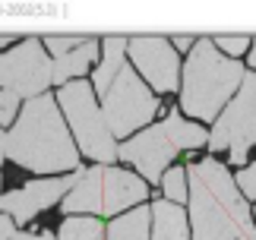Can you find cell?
<instances>
[{
  "label": "cell",
  "instance_id": "14",
  "mask_svg": "<svg viewBox=\"0 0 256 240\" xmlns=\"http://www.w3.org/2000/svg\"><path fill=\"white\" fill-rule=\"evenodd\" d=\"M95 54H98V42L92 35L86 38V44H80L76 51H70V54H64V57H54V82L57 86H66L73 76H80V73H86L88 70V64L95 60Z\"/></svg>",
  "mask_w": 256,
  "mask_h": 240
},
{
  "label": "cell",
  "instance_id": "5",
  "mask_svg": "<svg viewBox=\"0 0 256 240\" xmlns=\"http://www.w3.org/2000/svg\"><path fill=\"white\" fill-rule=\"evenodd\" d=\"M57 102H60V111L64 117L70 120V130L76 136V142L80 148L95 158V162H114L117 155V146H114V133L108 130V120L102 114V108L95 104V92L92 86L82 82V79H76V82H66L60 88V95H57Z\"/></svg>",
  "mask_w": 256,
  "mask_h": 240
},
{
  "label": "cell",
  "instance_id": "8",
  "mask_svg": "<svg viewBox=\"0 0 256 240\" xmlns=\"http://www.w3.org/2000/svg\"><path fill=\"white\" fill-rule=\"evenodd\" d=\"M42 44V38H26L22 44L0 57V92L38 98L48 86H54V60L44 57Z\"/></svg>",
  "mask_w": 256,
  "mask_h": 240
},
{
  "label": "cell",
  "instance_id": "27",
  "mask_svg": "<svg viewBox=\"0 0 256 240\" xmlns=\"http://www.w3.org/2000/svg\"><path fill=\"white\" fill-rule=\"evenodd\" d=\"M10 42H16V35H0V44H10Z\"/></svg>",
  "mask_w": 256,
  "mask_h": 240
},
{
  "label": "cell",
  "instance_id": "17",
  "mask_svg": "<svg viewBox=\"0 0 256 240\" xmlns=\"http://www.w3.org/2000/svg\"><path fill=\"white\" fill-rule=\"evenodd\" d=\"M60 240H104V228L88 215H70L60 224Z\"/></svg>",
  "mask_w": 256,
  "mask_h": 240
},
{
  "label": "cell",
  "instance_id": "28",
  "mask_svg": "<svg viewBox=\"0 0 256 240\" xmlns=\"http://www.w3.org/2000/svg\"><path fill=\"white\" fill-rule=\"evenodd\" d=\"M253 222H256V212H253Z\"/></svg>",
  "mask_w": 256,
  "mask_h": 240
},
{
  "label": "cell",
  "instance_id": "26",
  "mask_svg": "<svg viewBox=\"0 0 256 240\" xmlns=\"http://www.w3.org/2000/svg\"><path fill=\"white\" fill-rule=\"evenodd\" d=\"M250 66L256 70V38H253V48H250Z\"/></svg>",
  "mask_w": 256,
  "mask_h": 240
},
{
  "label": "cell",
  "instance_id": "24",
  "mask_svg": "<svg viewBox=\"0 0 256 240\" xmlns=\"http://www.w3.org/2000/svg\"><path fill=\"white\" fill-rule=\"evenodd\" d=\"M171 42H174L177 48H180V51H186V48L193 51V48H196V38H193V35H174Z\"/></svg>",
  "mask_w": 256,
  "mask_h": 240
},
{
  "label": "cell",
  "instance_id": "7",
  "mask_svg": "<svg viewBox=\"0 0 256 240\" xmlns=\"http://www.w3.org/2000/svg\"><path fill=\"white\" fill-rule=\"evenodd\" d=\"M250 146H256V73L244 76V86L238 98L222 111L218 124H215L212 136H209V148H228L231 162L244 164L247 162Z\"/></svg>",
  "mask_w": 256,
  "mask_h": 240
},
{
  "label": "cell",
  "instance_id": "16",
  "mask_svg": "<svg viewBox=\"0 0 256 240\" xmlns=\"http://www.w3.org/2000/svg\"><path fill=\"white\" fill-rule=\"evenodd\" d=\"M164 130H168L171 142L177 148H202L206 142H209V133L200 126V124H190V120H184L180 111H168V120L162 124Z\"/></svg>",
  "mask_w": 256,
  "mask_h": 240
},
{
  "label": "cell",
  "instance_id": "23",
  "mask_svg": "<svg viewBox=\"0 0 256 240\" xmlns=\"http://www.w3.org/2000/svg\"><path fill=\"white\" fill-rule=\"evenodd\" d=\"M13 215H6V212H0V240H13L16 231H13V222H10Z\"/></svg>",
  "mask_w": 256,
  "mask_h": 240
},
{
  "label": "cell",
  "instance_id": "4",
  "mask_svg": "<svg viewBox=\"0 0 256 240\" xmlns=\"http://www.w3.org/2000/svg\"><path fill=\"white\" fill-rule=\"evenodd\" d=\"M146 199V184L120 168H92L64 196L66 215H117Z\"/></svg>",
  "mask_w": 256,
  "mask_h": 240
},
{
  "label": "cell",
  "instance_id": "13",
  "mask_svg": "<svg viewBox=\"0 0 256 240\" xmlns=\"http://www.w3.org/2000/svg\"><path fill=\"white\" fill-rule=\"evenodd\" d=\"M126 44H130V38H124V35H108L104 38V60H102V66L95 70V92H102V98L108 95V88L114 86V79L120 76Z\"/></svg>",
  "mask_w": 256,
  "mask_h": 240
},
{
  "label": "cell",
  "instance_id": "25",
  "mask_svg": "<svg viewBox=\"0 0 256 240\" xmlns=\"http://www.w3.org/2000/svg\"><path fill=\"white\" fill-rule=\"evenodd\" d=\"M6 158V133H0V164H4Z\"/></svg>",
  "mask_w": 256,
  "mask_h": 240
},
{
  "label": "cell",
  "instance_id": "19",
  "mask_svg": "<svg viewBox=\"0 0 256 240\" xmlns=\"http://www.w3.org/2000/svg\"><path fill=\"white\" fill-rule=\"evenodd\" d=\"M86 38H88V35H86ZM86 38H82V35H44L42 42L51 48V54H54V57H64V54L76 51L80 44H86Z\"/></svg>",
  "mask_w": 256,
  "mask_h": 240
},
{
  "label": "cell",
  "instance_id": "6",
  "mask_svg": "<svg viewBox=\"0 0 256 240\" xmlns=\"http://www.w3.org/2000/svg\"><path fill=\"white\" fill-rule=\"evenodd\" d=\"M102 114L114 136H130L136 133V126H146L158 114V98L142 86L136 70L124 66L114 86L108 88V95L102 98Z\"/></svg>",
  "mask_w": 256,
  "mask_h": 240
},
{
  "label": "cell",
  "instance_id": "22",
  "mask_svg": "<svg viewBox=\"0 0 256 240\" xmlns=\"http://www.w3.org/2000/svg\"><path fill=\"white\" fill-rule=\"evenodd\" d=\"M16 108H19V95H13V92H0V126H6L10 120L16 117Z\"/></svg>",
  "mask_w": 256,
  "mask_h": 240
},
{
  "label": "cell",
  "instance_id": "10",
  "mask_svg": "<svg viewBox=\"0 0 256 240\" xmlns=\"http://www.w3.org/2000/svg\"><path fill=\"white\" fill-rule=\"evenodd\" d=\"M177 152H180V148L171 142V136H168L164 126L142 130L140 136L126 139V142L117 148V155H120L126 164H136V171H142V177L149 180V184H162V177H164L162 171L174 162Z\"/></svg>",
  "mask_w": 256,
  "mask_h": 240
},
{
  "label": "cell",
  "instance_id": "2",
  "mask_svg": "<svg viewBox=\"0 0 256 240\" xmlns=\"http://www.w3.org/2000/svg\"><path fill=\"white\" fill-rule=\"evenodd\" d=\"M6 158L26 171H76V152L54 95L28 98L6 136Z\"/></svg>",
  "mask_w": 256,
  "mask_h": 240
},
{
  "label": "cell",
  "instance_id": "3",
  "mask_svg": "<svg viewBox=\"0 0 256 240\" xmlns=\"http://www.w3.org/2000/svg\"><path fill=\"white\" fill-rule=\"evenodd\" d=\"M244 66L240 60L224 57L215 48L212 38H200L196 48L186 57L184 82H180V104L190 117L212 120L224 108V102L244 86Z\"/></svg>",
  "mask_w": 256,
  "mask_h": 240
},
{
  "label": "cell",
  "instance_id": "20",
  "mask_svg": "<svg viewBox=\"0 0 256 240\" xmlns=\"http://www.w3.org/2000/svg\"><path fill=\"white\" fill-rule=\"evenodd\" d=\"M212 42H215V48H222V51L231 54L234 60L247 51V48H253V38H247V35H215Z\"/></svg>",
  "mask_w": 256,
  "mask_h": 240
},
{
  "label": "cell",
  "instance_id": "18",
  "mask_svg": "<svg viewBox=\"0 0 256 240\" xmlns=\"http://www.w3.org/2000/svg\"><path fill=\"white\" fill-rule=\"evenodd\" d=\"M162 190L164 196L171 199V202H186L190 199V193H186V168H171V171H164L162 177Z\"/></svg>",
  "mask_w": 256,
  "mask_h": 240
},
{
  "label": "cell",
  "instance_id": "9",
  "mask_svg": "<svg viewBox=\"0 0 256 240\" xmlns=\"http://www.w3.org/2000/svg\"><path fill=\"white\" fill-rule=\"evenodd\" d=\"M130 51L136 70H142V76L152 82L155 92H174L177 82H180V64H177L174 44L162 35H133Z\"/></svg>",
  "mask_w": 256,
  "mask_h": 240
},
{
  "label": "cell",
  "instance_id": "12",
  "mask_svg": "<svg viewBox=\"0 0 256 240\" xmlns=\"http://www.w3.org/2000/svg\"><path fill=\"white\" fill-rule=\"evenodd\" d=\"M152 240H186V212L171 199L152 206Z\"/></svg>",
  "mask_w": 256,
  "mask_h": 240
},
{
  "label": "cell",
  "instance_id": "11",
  "mask_svg": "<svg viewBox=\"0 0 256 240\" xmlns=\"http://www.w3.org/2000/svg\"><path fill=\"white\" fill-rule=\"evenodd\" d=\"M86 171H76L70 177H51V180H32V184L13 190V193L0 196V212L13 215L16 222H32L38 212L51 208L60 196H66L70 190L82 180Z\"/></svg>",
  "mask_w": 256,
  "mask_h": 240
},
{
  "label": "cell",
  "instance_id": "1",
  "mask_svg": "<svg viewBox=\"0 0 256 240\" xmlns=\"http://www.w3.org/2000/svg\"><path fill=\"white\" fill-rule=\"evenodd\" d=\"M186 177L193 240H256V222L238 193V180L222 162H193L186 168Z\"/></svg>",
  "mask_w": 256,
  "mask_h": 240
},
{
  "label": "cell",
  "instance_id": "15",
  "mask_svg": "<svg viewBox=\"0 0 256 240\" xmlns=\"http://www.w3.org/2000/svg\"><path fill=\"white\" fill-rule=\"evenodd\" d=\"M149 222H152V208L136 206L133 212H126L117 222H111L108 240H149Z\"/></svg>",
  "mask_w": 256,
  "mask_h": 240
},
{
  "label": "cell",
  "instance_id": "21",
  "mask_svg": "<svg viewBox=\"0 0 256 240\" xmlns=\"http://www.w3.org/2000/svg\"><path fill=\"white\" fill-rule=\"evenodd\" d=\"M238 190L247 199H256V162L250 168H244V171H238Z\"/></svg>",
  "mask_w": 256,
  "mask_h": 240
}]
</instances>
